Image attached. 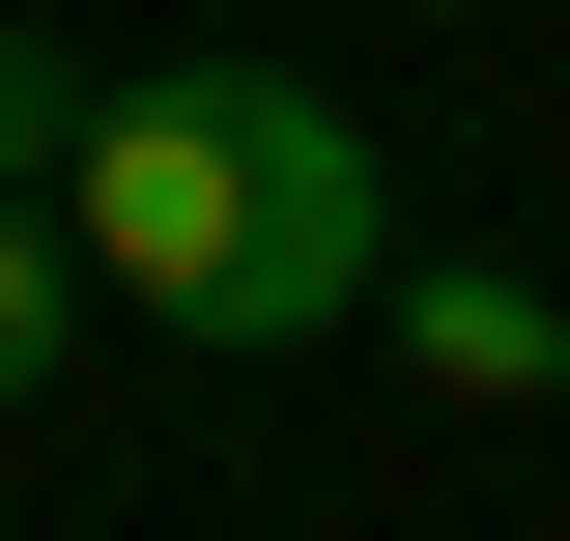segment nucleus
Returning <instances> with one entry per match:
<instances>
[{
    "label": "nucleus",
    "mask_w": 570,
    "mask_h": 541,
    "mask_svg": "<svg viewBox=\"0 0 570 541\" xmlns=\"http://www.w3.org/2000/svg\"><path fill=\"white\" fill-rule=\"evenodd\" d=\"M58 314H86V257H58V200H0V400L58 371Z\"/></svg>",
    "instance_id": "nucleus-4"
},
{
    "label": "nucleus",
    "mask_w": 570,
    "mask_h": 541,
    "mask_svg": "<svg viewBox=\"0 0 570 541\" xmlns=\"http://www.w3.org/2000/svg\"><path fill=\"white\" fill-rule=\"evenodd\" d=\"M58 142H86V58H58V29H0V200H58Z\"/></svg>",
    "instance_id": "nucleus-3"
},
{
    "label": "nucleus",
    "mask_w": 570,
    "mask_h": 541,
    "mask_svg": "<svg viewBox=\"0 0 570 541\" xmlns=\"http://www.w3.org/2000/svg\"><path fill=\"white\" fill-rule=\"evenodd\" d=\"M400 371H428V400H570V285H513V257H400Z\"/></svg>",
    "instance_id": "nucleus-2"
},
{
    "label": "nucleus",
    "mask_w": 570,
    "mask_h": 541,
    "mask_svg": "<svg viewBox=\"0 0 570 541\" xmlns=\"http://www.w3.org/2000/svg\"><path fill=\"white\" fill-rule=\"evenodd\" d=\"M58 257L142 285L171 342H343L371 285H400V171H371L343 86L171 58V86H86V142H58Z\"/></svg>",
    "instance_id": "nucleus-1"
}]
</instances>
